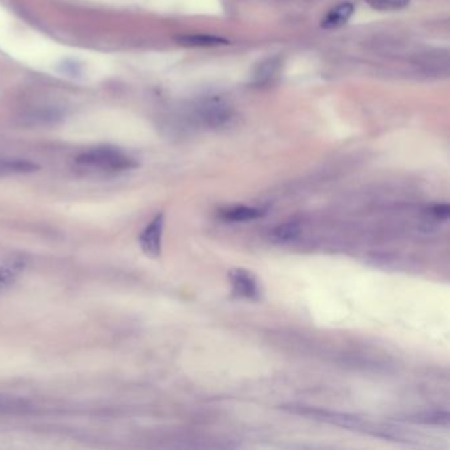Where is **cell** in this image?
Listing matches in <instances>:
<instances>
[{"label":"cell","instance_id":"1","mask_svg":"<svg viewBox=\"0 0 450 450\" xmlns=\"http://www.w3.org/2000/svg\"><path fill=\"white\" fill-rule=\"evenodd\" d=\"M280 408L288 413H292V415L304 416V417H309L316 421L341 426V428L360 432L364 435H371L375 437L395 440V441H401V438H404V435L400 432L399 428H396L394 425L373 423L371 420L363 419L360 416H355V415H350V413L329 411V410H323V408L300 405V404H287V405H282Z\"/></svg>","mask_w":450,"mask_h":450},{"label":"cell","instance_id":"2","mask_svg":"<svg viewBox=\"0 0 450 450\" xmlns=\"http://www.w3.org/2000/svg\"><path fill=\"white\" fill-rule=\"evenodd\" d=\"M77 164L102 172H124L138 167V161L113 147H97L79 154Z\"/></svg>","mask_w":450,"mask_h":450},{"label":"cell","instance_id":"3","mask_svg":"<svg viewBox=\"0 0 450 450\" xmlns=\"http://www.w3.org/2000/svg\"><path fill=\"white\" fill-rule=\"evenodd\" d=\"M164 225H166L164 213H157L140 232L139 246L145 257L150 259H157L161 255Z\"/></svg>","mask_w":450,"mask_h":450},{"label":"cell","instance_id":"4","mask_svg":"<svg viewBox=\"0 0 450 450\" xmlns=\"http://www.w3.org/2000/svg\"><path fill=\"white\" fill-rule=\"evenodd\" d=\"M229 282L232 284V295L251 301L260 298V287L252 272L245 268H234L227 273Z\"/></svg>","mask_w":450,"mask_h":450},{"label":"cell","instance_id":"5","mask_svg":"<svg viewBox=\"0 0 450 450\" xmlns=\"http://www.w3.org/2000/svg\"><path fill=\"white\" fill-rule=\"evenodd\" d=\"M197 118L207 127H222L232 118V110L219 99H209L197 107Z\"/></svg>","mask_w":450,"mask_h":450},{"label":"cell","instance_id":"6","mask_svg":"<svg viewBox=\"0 0 450 450\" xmlns=\"http://www.w3.org/2000/svg\"><path fill=\"white\" fill-rule=\"evenodd\" d=\"M26 257L15 255L0 263V294L8 289L26 268Z\"/></svg>","mask_w":450,"mask_h":450},{"label":"cell","instance_id":"7","mask_svg":"<svg viewBox=\"0 0 450 450\" xmlns=\"http://www.w3.org/2000/svg\"><path fill=\"white\" fill-rule=\"evenodd\" d=\"M266 211L262 207L247 205L227 206L219 211V217L229 222H248L262 218Z\"/></svg>","mask_w":450,"mask_h":450},{"label":"cell","instance_id":"8","mask_svg":"<svg viewBox=\"0 0 450 450\" xmlns=\"http://www.w3.org/2000/svg\"><path fill=\"white\" fill-rule=\"evenodd\" d=\"M354 13V6L351 3H341L322 19L321 26L325 29H335L345 26Z\"/></svg>","mask_w":450,"mask_h":450},{"label":"cell","instance_id":"9","mask_svg":"<svg viewBox=\"0 0 450 450\" xmlns=\"http://www.w3.org/2000/svg\"><path fill=\"white\" fill-rule=\"evenodd\" d=\"M39 169V166L23 159H0V177L13 175H28Z\"/></svg>","mask_w":450,"mask_h":450},{"label":"cell","instance_id":"10","mask_svg":"<svg viewBox=\"0 0 450 450\" xmlns=\"http://www.w3.org/2000/svg\"><path fill=\"white\" fill-rule=\"evenodd\" d=\"M177 41L184 47L192 48H214L230 44L227 40L213 35H185L177 38Z\"/></svg>","mask_w":450,"mask_h":450},{"label":"cell","instance_id":"11","mask_svg":"<svg viewBox=\"0 0 450 450\" xmlns=\"http://www.w3.org/2000/svg\"><path fill=\"white\" fill-rule=\"evenodd\" d=\"M282 61L278 57H272L266 61H263L262 64L257 66V72H255V81L259 85L267 83L270 82L272 78L276 76V73L280 69Z\"/></svg>","mask_w":450,"mask_h":450},{"label":"cell","instance_id":"12","mask_svg":"<svg viewBox=\"0 0 450 450\" xmlns=\"http://www.w3.org/2000/svg\"><path fill=\"white\" fill-rule=\"evenodd\" d=\"M22 122H26L29 126H36V124H49V123H56L60 119V114L57 111L51 110H35L29 111L20 118Z\"/></svg>","mask_w":450,"mask_h":450},{"label":"cell","instance_id":"13","mask_svg":"<svg viewBox=\"0 0 450 450\" xmlns=\"http://www.w3.org/2000/svg\"><path fill=\"white\" fill-rule=\"evenodd\" d=\"M301 234V226L297 222H285L276 226L272 232V236L278 242H291Z\"/></svg>","mask_w":450,"mask_h":450},{"label":"cell","instance_id":"14","mask_svg":"<svg viewBox=\"0 0 450 450\" xmlns=\"http://www.w3.org/2000/svg\"><path fill=\"white\" fill-rule=\"evenodd\" d=\"M378 11H399L410 4V0H366Z\"/></svg>","mask_w":450,"mask_h":450},{"label":"cell","instance_id":"15","mask_svg":"<svg viewBox=\"0 0 450 450\" xmlns=\"http://www.w3.org/2000/svg\"><path fill=\"white\" fill-rule=\"evenodd\" d=\"M429 211L433 218L445 220L449 218L450 206L448 204H436L429 207Z\"/></svg>","mask_w":450,"mask_h":450},{"label":"cell","instance_id":"16","mask_svg":"<svg viewBox=\"0 0 450 450\" xmlns=\"http://www.w3.org/2000/svg\"><path fill=\"white\" fill-rule=\"evenodd\" d=\"M23 404H24L23 401H20L16 398L11 399V398H7V396H0V410H3V411H6V410L13 411V410L22 408Z\"/></svg>","mask_w":450,"mask_h":450}]
</instances>
